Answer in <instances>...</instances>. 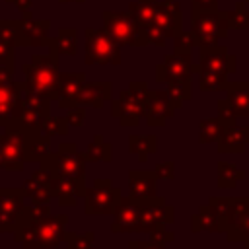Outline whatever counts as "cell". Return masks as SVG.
<instances>
[{"label":"cell","instance_id":"obj_1","mask_svg":"<svg viewBox=\"0 0 249 249\" xmlns=\"http://www.w3.org/2000/svg\"><path fill=\"white\" fill-rule=\"evenodd\" d=\"M66 214H51L49 204L25 202L16 228L14 241L23 249H56L66 237Z\"/></svg>","mask_w":249,"mask_h":249},{"label":"cell","instance_id":"obj_2","mask_svg":"<svg viewBox=\"0 0 249 249\" xmlns=\"http://www.w3.org/2000/svg\"><path fill=\"white\" fill-rule=\"evenodd\" d=\"M49 54H33L31 62L23 64V76H25V88L41 97H47L51 101L58 99V53L53 47V41L47 43Z\"/></svg>","mask_w":249,"mask_h":249},{"label":"cell","instance_id":"obj_3","mask_svg":"<svg viewBox=\"0 0 249 249\" xmlns=\"http://www.w3.org/2000/svg\"><path fill=\"white\" fill-rule=\"evenodd\" d=\"M148 91L146 82H130L128 88L111 101V117L117 119L121 126H136L146 113Z\"/></svg>","mask_w":249,"mask_h":249},{"label":"cell","instance_id":"obj_4","mask_svg":"<svg viewBox=\"0 0 249 249\" xmlns=\"http://www.w3.org/2000/svg\"><path fill=\"white\" fill-rule=\"evenodd\" d=\"M37 130H27L19 124H10L4 126L0 132V169L6 171H19L27 163L25 152H27V142L31 134Z\"/></svg>","mask_w":249,"mask_h":249},{"label":"cell","instance_id":"obj_5","mask_svg":"<svg viewBox=\"0 0 249 249\" xmlns=\"http://www.w3.org/2000/svg\"><path fill=\"white\" fill-rule=\"evenodd\" d=\"M228 19L224 10H208V12H191V37L195 47L216 45L220 39L228 35Z\"/></svg>","mask_w":249,"mask_h":249},{"label":"cell","instance_id":"obj_6","mask_svg":"<svg viewBox=\"0 0 249 249\" xmlns=\"http://www.w3.org/2000/svg\"><path fill=\"white\" fill-rule=\"evenodd\" d=\"M103 19V29L121 45V47H146V35L138 27L136 19L132 14L126 12H117V10H105L101 14Z\"/></svg>","mask_w":249,"mask_h":249},{"label":"cell","instance_id":"obj_7","mask_svg":"<svg viewBox=\"0 0 249 249\" xmlns=\"http://www.w3.org/2000/svg\"><path fill=\"white\" fill-rule=\"evenodd\" d=\"M86 35V64H121V45L105 31L88 27Z\"/></svg>","mask_w":249,"mask_h":249},{"label":"cell","instance_id":"obj_8","mask_svg":"<svg viewBox=\"0 0 249 249\" xmlns=\"http://www.w3.org/2000/svg\"><path fill=\"white\" fill-rule=\"evenodd\" d=\"M86 158L82 152H78V146L74 142H62L54 154H49L41 165L53 171V175H64V177H86Z\"/></svg>","mask_w":249,"mask_h":249},{"label":"cell","instance_id":"obj_9","mask_svg":"<svg viewBox=\"0 0 249 249\" xmlns=\"http://www.w3.org/2000/svg\"><path fill=\"white\" fill-rule=\"evenodd\" d=\"M121 196L123 191L119 187H113L111 179H95L93 185L84 193V212L88 216H109L113 214Z\"/></svg>","mask_w":249,"mask_h":249},{"label":"cell","instance_id":"obj_10","mask_svg":"<svg viewBox=\"0 0 249 249\" xmlns=\"http://www.w3.org/2000/svg\"><path fill=\"white\" fill-rule=\"evenodd\" d=\"M142 210H140V228L138 231L150 233L160 226H169L175 222V208L169 204L163 196H150L140 198Z\"/></svg>","mask_w":249,"mask_h":249},{"label":"cell","instance_id":"obj_11","mask_svg":"<svg viewBox=\"0 0 249 249\" xmlns=\"http://www.w3.org/2000/svg\"><path fill=\"white\" fill-rule=\"evenodd\" d=\"M198 70L230 76V74H235L237 70V58L235 54H230V51L224 45H218V43L198 47V64H195V72Z\"/></svg>","mask_w":249,"mask_h":249},{"label":"cell","instance_id":"obj_12","mask_svg":"<svg viewBox=\"0 0 249 249\" xmlns=\"http://www.w3.org/2000/svg\"><path fill=\"white\" fill-rule=\"evenodd\" d=\"M25 82H4L0 84V126L16 124L23 111Z\"/></svg>","mask_w":249,"mask_h":249},{"label":"cell","instance_id":"obj_13","mask_svg":"<svg viewBox=\"0 0 249 249\" xmlns=\"http://www.w3.org/2000/svg\"><path fill=\"white\" fill-rule=\"evenodd\" d=\"M140 198L126 195L121 196L115 210H113V222H111V231L113 233H128V231H138L140 228Z\"/></svg>","mask_w":249,"mask_h":249},{"label":"cell","instance_id":"obj_14","mask_svg":"<svg viewBox=\"0 0 249 249\" xmlns=\"http://www.w3.org/2000/svg\"><path fill=\"white\" fill-rule=\"evenodd\" d=\"M195 74V64L191 60V53H179L173 51L156 66V80L161 84L173 82V80H187Z\"/></svg>","mask_w":249,"mask_h":249},{"label":"cell","instance_id":"obj_15","mask_svg":"<svg viewBox=\"0 0 249 249\" xmlns=\"http://www.w3.org/2000/svg\"><path fill=\"white\" fill-rule=\"evenodd\" d=\"M51 115V99L41 97L29 89L23 93V111L16 124L27 128V130H39L43 121Z\"/></svg>","mask_w":249,"mask_h":249},{"label":"cell","instance_id":"obj_16","mask_svg":"<svg viewBox=\"0 0 249 249\" xmlns=\"http://www.w3.org/2000/svg\"><path fill=\"white\" fill-rule=\"evenodd\" d=\"M23 189H0V233L14 231L16 222L25 206Z\"/></svg>","mask_w":249,"mask_h":249},{"label":"cell","instance_id":"obj_17","mask_svg":"<svg viewBox=\"0 0 249 249\" xmlns=\"http://www.w3.org/2000/svg\"><path fill=\"white\" fill-rule=\"evenodd\" d=\"M183 23V12L177 0H158L156 4V16H154V27H158L167 39H173L181 29Z\"/></svg>","mask_w":249,"mask_h":249},{"label":"cell","instance_id":"obj_18","mask_svg":"<svg viewBox=\"0 0 249 249\" xmlns=\"http://www.w3.org/2000/svg\"><path fill=\"white\" fill-rule=\"evenodd\" d=\"M175 111H177V107L169 99L167 91H160V89L148 91L146 113H144L148 126H165V123L175 115Z\"/></svg>","mask_w":249,"mask_h":249},{"label":"cell","instance_id":"obj_19","mask_svg":"<svg viewBox=\"0 0 249 249\" xmlns=\"http://www.w3.org/2000/svg\"><path fill=\"white\" fill-rule=\"evenodd\" d=\"M53 179H54L53 171L47 169L45 165H41L35 173H31V175L23 181L21 189H23L25 196H27L31 202L49 204V202L54 198V196H53Z\"/></svg>","mask_w":249,"mask_h":249},{"label":"cell","instance_id":"obj_20","mask_svg":"<svg viewBox=\"0 0 249 249\" xmlns=\"http://www.w3.org/2000/svg\"><path fill=\"white\" fill-rule=\"evenodd\" d=\"M86 189V177L54 175L53 179V196L58 200L60 206H74L78 198H84Z\"/></svg>","mask_w":249,"mask_h":249},{"label":"cell","instance_id":"obj_21","mask_svg":"<svg viewBox=\"0 0 249 249\" xmlns=\"http://www.w3.org/2000/svg\"><path fill=\"white\" fill-rule=\"evenodd\" d=\"M86 84L84 72H60L58 80V107L60 109H72L78 105V95L82 91V86Z\"/></svg>","mask_w":249,"mask_h":249},{"label":"cell","instance_id":"obj_22","mask_svg":"<svg viewBox=\"0 0 249 249\" xmlns=\"http://www.w3.org/2000/svg\"><path fill=\"white\" fill-rule=\"evenodd\" d=\"M249 146V124L239 126L228 124L218 138V152L220 154H243L245 148Z\"/></svg>","mask_w":249,"mask_h":249},{"label":"cell","instance_id":"obj_23","mask_svg":"<svg viewBox=\"0 0 249 249\" xmlns=\"http://www.w3.org/2000/svg\"><path fill=\"white\" fill-rule=\"evenodd\" d=\"M158 177L154 169H130L128 171V195L136 198H150L158 195Z\"/></svg>","mask_w":249,"mask_h":249},{"label":"cell","instance_id":"obj_24","mask_svg":"<svg viewBox=\"0 0 249 249\" xmlns=\"http://www.w3.org/2000/svg\"><path fill=\"white\" fill-rule=\"evenodd\" d=\"M51 23L47 19L41 21H33L29 18H25L23 21H18V31H19V45L25 47H43L49 43V31Z\"/></svg>","mask_w":249,"mask_h":249},{"label":"cell","instance_id":"obj_25","mask_svg":"<svg viewBox=\"0 0 249 249\" xmlns=\"http://www.w3.org/2000/svg\"><path fill=\"white\" fill-rule=\"evenodd\" d=\"M113 84L111 82H86L78 95V105L101 109L105 101H111Z\"/></svg>","mask_w":249,"mask_h":249},{"label":"cell","instance_id":"obj_26","mask_svg":"<svg viewBox=\"0 0 249 249\" xmlns=\"http://www.w3.org/2000/svg\"><path fill=\"white\" fill-rule=\"evenodd\" d=\"M191 231H210V233H224L226 231V220L218 216V212L206 202L198 208L196 214L191 216Z\"/></svg>","mask_w":249,"mask_h":249},{"label":"cell","instance_id":"obj_27","mask_svg":"<svg viewBox=\"0 0 249 249\" xmlns=\"http://www.w3.org/2000/svg\"><path fill=\"white\" fill-rule=\"evenodd\" d=\"M226 99L237 119H249V82H228Z\"/></svg>","mask_w":249,"mask_h":249},{"label":"cell","instance_id":"obj_28","mask_svg":"<svg viewBox=\"0 0 249 249\" xmlns=\"http://www.w3.org/2000/svg\"><path fill=\"white\" fill-rule=\"evenodd\" d=\"M82 154L88 163H97V161L109 163L113 160V146L103 138V134H95Z\"/></svg>","mask_w":249,"mask_h":249},{"label":"cell","instance_id":"obj_29","mask_svg":"<svg viewBox=\"0 0 249 249\" xmlns=\"http://www.w3.org/2000/svg\"><path fill=\"white\" fill-rule=\"evenodd\" d=\"M158 138L154 134H130L128 136V152L138 158V161H148L150 154H156Z\"/></svg>","mask_w":249,"mask_h":249},{"label":"cell","instance_id":"obj_30","mask_svg":"<svg viewBox=\"0 0 249 249\" xmlns=\"http://www.w3.org/2000/svg\"><path fill=\"white\" fill-rule=\"evenodd\" d=\"M228 124H235V123H226L220 117H206L198 123V142L200 144H212L218 142V138L222 136L224 128Z\"/></svg>","mask_w":249,"mask_h":249},{"label":"cell","instance_id":"obj_31","mask_svg":"<svg viewBox=\"0 0 249 249\" xmlns=\"http://www.w3.org/2000/svg\"><path fill=\"white\" fill-rule=\"evenodd\" d=\"M156 4H158V0H134L128 4V12L132 14V18L136 19V23L142 31H146L154 23Z\"/></svg>","mask_w":249,"mask_h":249},{"label":"cell","instance_id":"obj_32","mask_svg":"<svg viewBox=\"0 0 249 249\" xmlns=\"http://www.w3.org/2000/svg\"><path fill=\"white\" fill-rule=\"evenodd\" d=\"M51 41H53V47L58 53V56H74L78 51V33L72 27H62L58 31V35Z\"/></svg>","mask_w":249,"mask_h":249},{"label":"cell","instance_id":"obj_33","mask_svg":"<svg viewBox=\"0 0 249 249\" xmlns=\"http://www.w3.org/2000/svg\"><path fill=\"white\" fill-rule=\"evenodd\" d=\"M51 154V138L41 134L39 130L31 134L29 142H27V152H25V158H27V163L29 161H43L47 156Z\"/></svg>","mask_w":249,"mask_h":249},{"label":"cell","instance_id":"obj_34","mask_svg":"<svg viewBox=\"0 0 249 249\" xmlns=\"http://www.w3.org/2000/svg\"><path fill=\"white\" fill-rule=\"evenodd\" d=\"M245 179V171L230 161H218V187L233 189L239 181Z\"/></svg>","mask_w":249,"mask_h":249},{"label":"cell","instance_id":"obj_35","mask_svg":"<svg viewBox=\"0 0 249 249\" xmlns=\"http://www.w3.org/2000/svg\"><path fill=\"white\" fill-rule=\"evenodd\" d=\"M167 95L169 99L175 103L177 109L183 107L185 101H189L193 97V84H191V78L187 80H173V82H167Z\"/></svg>","mask_w":249,"mask_h":249},{"label":"cell","instance_id":"obj_36","mask_svg":"<svg viewBox=\"0 0 249 249\" xmlns=\"http://www.w3.org/2000/svg\"><path fill=\"white\" fill-rule=\"evenodd\" d=\"M198 88L200 91H224L228 86V76L208 70H198Z\"/></svg>","mask_w":249,"mask_h":249},{"label":"cell","instance_id":"obj_37","mask_svg":"<svg viewBox=\"0 0 249 249\" xmlns=\"http://www.w3.org/2000/svg\"><path fill=\"white\" fill-rule=\"evenodd\" d=\"M226 19L230 29H249V8H245V2H237L233 10H228Z\"/></svg>","mask_w":249,"mask_h":249},{"label":"cell","instance_id":"obj_38","mask_svg":"<svg viewBox=\"0 0 249 249\" xmlns=\"http://www.w3.org/2000/svg\"><path fill=\"white\" fill-rule=\"evenodd\" d=\"M68 128H70V124H68L66 117H51L49 115L43 121L39 132L45 134V136H49V138H53V136H66L68 134Z\"/></svg>","mask_w":249,"mask_h":249},{"label":"cell","instance_id":"obj_39","mask_svg":"<svg viewBox=\"0 0 249 249\" xmlns=\"http://www.w3.org/2000/svg\"><path fill=\"white\" fill-rule=\"evenodd\" d=\"M93 241H95L93 231H86V233L66 231V237H64L66 249H93Z\"/></svg>","mask_w":249,"mask_h":249},{"label":"cell","instance_id":"obj_40","mask_svg":"<svg viewBox=\"0 0 249 249\" xmlns=\"http://www.w3.org/2000/svg\"><path fill=\"white\" fill-rule=\"evenodd\" d=\"M208 204L218 212V216H222L226 220L230 210H231V206H233V196H210Z\"/></svg>","mask_w":249,"mask_h":249},{"label":"cell","instance_id":"obj_41","mask_svg":"<svg viewBox=\"0 0 249 249\" xmlns=\"http://www.w3.org/2000/svg\"><path fill=\"white\" fill-rule=\"evenodd\" d=\"M195 47V41L191 37L189 31H179L175 37H173V51H179V53H191Z\"/></svg>","mask_w":249,"mask_h":249},{"label":"cell","instance_id":"obj_42","mask_svg":"<svg viewBox=\"0 0 249 249\" xmlns=\"http://www.w3.org/2000/svg\"><path fill=\"white\" fill-rule=\"evenodd\" d=\"M14 49L16 45L0 35V64H14Z\"/></svg>","mask_w":249,"mask_h":249},{"label":"cell","instance_id":"obj_43","mask_svg":"<svg viewBox=\"0 0 249 249\" xmlns=\"http://www.w3.org/2000/svg\"><path fill=\"white\" fill-rule=\"evenodd\" d=\"M156 177L161 181H173L175 179V163L173 161H161L156 165Z\"/></svg>","mask_w":249,"mask_h":249},{"label":"cell","instance_id":"obj_44","mask_svg":"<svg viewBox=\"0 0 249 249\" xmlns=\"http://www.w3.org/2000/svg\"><path fill=\"white\" fill-rule=\"evenodd\" d=\"M150 239H152V241H156V243L167 245V243L175 241V233H173V231H169V230H165V226H160V228H156L154 231H150Z\"/></svg>","mask_w":249,"mask_h":249},{"label":"cell","instance_id":"obj_45","mask_svg":"<svg viewBox=\"0 0 249 249\" xmlns=\"http://www.w3.org/2000/svg\"><path fill=\"white\" fill-rule=\"evenodd\" d=\"M66 121H68L70 126H82L84 121H86V109H84L82 105H76V107L68 109V113H66Z\"/></svg>","mask_w":249,"mask_h":249},{"label":"cell","instance_id":"obj_46","mask_svg":"<svg viewBox=\"0 0 249 249\" xmlns=\"http://www.w3.org/2000/svg\"><path fill=\"white\" fill-rule=\"evenodd\" d=\"M218 117L224 119L226 123H237V117L233 115V109H231V105L228 103L226 97L218 101Z\"/></svg>","mask_w":249,"mask_h":249},{"label":"cell","instance_id":"obj_47","mask_svg":"<svg viewBox=\"0 0 249 249\" xmlns=\"http://www.w3.org/2000/svg\"><path fill=\"white\" fill-rule=\"evenodd\" d=\"M128 249H167L165 245L161 243H156L152 239H130L128 241Z\"/></svg>","mask_w":249,"mask_h":249},{"label":"cell","instance_id":"obj_48","mask_svg":"<svg viewBox=\"0 0 249 249\" xmlns=\"http://www.w3.org/2000/svg\"><path fill=\"white\" fill-rule=\"evenodd\" d=\"M218 10V0H191V12Z\"/></svg>","mask_w":249,"mask_h":249},{"label":"cell","instance_id":"obj_49","mask_svg":"<svg viewBox=\"0 0 249 249\" xmlns=\"http://www.w3.org/2000/svg\"><path fill=\"white\" fill-rule=\"evenodd\" d=\"M14 74V64H0V84L10 82Z\"/></svg>","mask_w":249,"mask_h":249},{"label":"cell","instance_id":"obj_50","mask_svg":"<svg viewBox=\"0 0 249 249\" xmlns=\"http://www.w3.org/2000/svg\"><path fill=\"white\" fill-rule=\"evenodd\" d=\"M14 2L18 4V8L23 12V16H25V18H29V16H31V2H33V0H14Z\"/></svg>","mask_w":249,"mask_h":249},{"label":"cell","instance_id":"obj_51","mask_svg":"<svg viewBox=\"0 0 249 249\" xmlns=\"http://www.w3.org/2000/svg\"><path fill=\"white\" fill-rule=\"evenodd\" d=\"M241 243H243V249H249V226H247V228H245V231H243Z\"/></svg>","mask_w":249,"mask_h":249},{"label":"cell","instance_id":"obj_52","mask_svg":"<svg viewBox=\"0 0 249 249\" xmlns=\"http://www.w3.org/2000/svg\"><path fill=\"white\" fill-rule=\"evenodd\" d=\"M60 2H78V4H84L86 0H60Z\"/></svg>","mask_w":249,"mask_h":249},{"label":"cell","instance_id":"obj_53","mask_svg":"<svg viewBox=\"0 0 249 249\" xmlns=\"http://www.w3.org/2000/svg\"><path fill=\"white\" fill-rule=\"evenodd\" d=\"M243 2H245V4H249V0H243Z\"/></svg>","mask_w":249,"mask_h":249},{"label":"cell","instance_id":"obj_54","mask_svg":"<svg viewBox=\"0 0 249 249\" xmlns=\"http://www.w3.org/2000/svg\"><path fill=\"white\" fill-rule=\"evenodd\" d=\"M10 2H14V0H10Z\"/></svg>","mask_w":249,"mask_h":249},{"label":"cell","instance_id":"obj_55","mask_svg":"<svg viewBox=\"0 0 249 249\" xmlns=\"http://www.w3.org/2000/svg\"><path fill=\"white\" fill-rule=\"evenodd\" d=\"M126 249H128V247H126Z\"/></svg>","mask_w":249,"mask_h":249}]
</instances>
